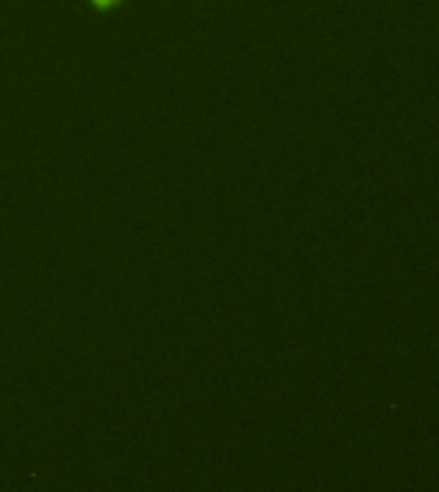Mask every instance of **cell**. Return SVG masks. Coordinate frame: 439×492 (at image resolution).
Masks as SVG:
<instances>
[{"label": "cell", "instance_id": "1", "mask_svg": "<svg viewBox=\"0 0 439 492\" xmlns=\"http://www.w3.org/2000/svg\"><path fill=\"white\" fill-rule=\"evenodd\" d=\"M90 5L95 10H100V13H106V10H113V8H118L124 0H88Z\"/></svg>", "mask_w": 439, "mask_h": 492}]
</instances>
